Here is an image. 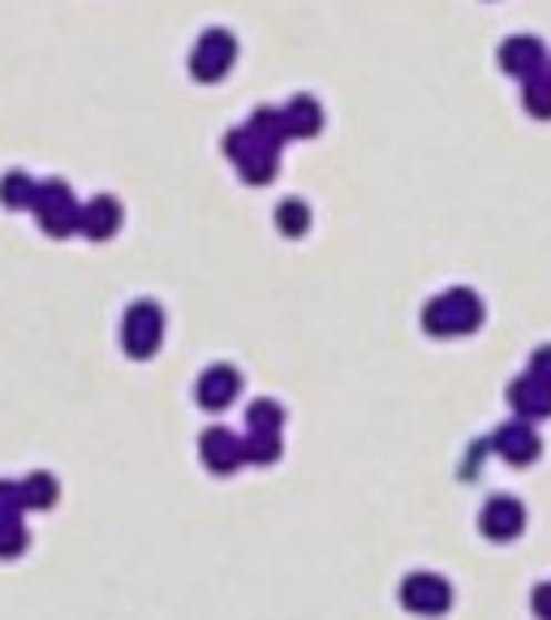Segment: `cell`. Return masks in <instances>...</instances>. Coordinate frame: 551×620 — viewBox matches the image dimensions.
Segmentation results:
<instances>
[{"label":"cell","instance_id":"277c9868","mask_svg":"<svg viewBox=\"0 0 551 620\" xmlns=\"http://www.w3.org/2000/svg\"><path fill=\"white\" fill-rule=\"evenodd\" d=\"M233 61H237V39L228 35V31H221V27H212V31H203V39L194 43L190 73L198 82H221L224 73L233 70Z\"/></svg>","mask_w":551,"mask_h":620},{"label":"cell","instance_id":"6da1fadb","mask_svg":"<svg viewBox=\"0 0 551 620\" xmlns=\"http://www.w3.org/2000/svg\"><path fill=\"white\" fill-rule=\"evenodd\" d=\"M482 297L475 289H443L422 306V328L431 336H466L482 328Z\"/></svg>","mask_w":551,"mask_h":620},{"label":"cell","instance_id":"ba28073f","mask_svg":"<svg viewBox=\"0 0 551 620\" xmlns=\"http://www.w3.org/2000/svg\"><path fill=\"white\" fill-rule=\"evenodd\" d=\"M237 393H242V375H237V366H207L203 375H198V384H194V397L203 409H212V414H221L228 405L237 402Z\"/></svg>","mask_w":551,"mask_h":620},{"label":"cell","instance_id":"ffe728a7","mask_svg":"<svg viewBox=\"0 0 551 620\" xmlns=\"http://www.w3.org/2000/svg\"><path fill=\"white\" fill-rule=\"evenodd\" d=\"M276 228H280L285 237H302V233L310 228V207H306L302 199H285V203L276 207Z\"/></svg>","mask_w":551,"mask_h":620},{"label":"cell","instance_id":"603a6c76","mask_svg":"<svg viewBox=\"0 0 551 620\" xmlns=\"http://www.w3.org/2000/svg\"><path fill=\"white\" fill-rule=\"evenodd\" d=\"M18 517H22V491L18 482L0 478V521H18Z\"/></svg>","mask_w":551,"mask_h":620},{"label":"cell","instance_id":"484cf974","mask_svg":"<svg viewBox=\"0 0 551 620\" xmlns=\"http://www.w3.org/2000/svg\"><path fill=\"white\" fill-rule=\"evenodd\" d=\"M530 375L543 379V384H551V345H543V349L530 354Z\"/></svg>","mask_w":551,"mask_h":620},{"label":"cell","instance_id":"4fadbf2b","mask_svg":"<svg viewBox=\"0 0 551 620\" xmlns=\"http://www.w3.org/2000/svg\"><path fill=\"white\" fill-rule=\"evenodd\" d=\"M280 116H285L289 139H315V134H319V125H324V109H319L310 95H297V100H289V104L280 109Z\"/></svg>","mask_w":551,"mask_h":620},{"label":"cell","instance_id":"7c38bea8","mask_svg":"<svg viewBox=\"0 0 551 620\" xmlns=\"http://www.w3.org/2000/svg\"><path fill=\"white\" fill-rule=\"evenodd\" d=\"M121 228V203L112 194H100L91 203L78 207V233L91 237V242H109L112 233Z\"/></svg>","mask_w":551,"mask_h":620},{"label":"cell","instance_id":"7402d4cb","mask_svg":"<svg viewBox=\"0 0 551 620\" xmlns=\"http://www.w3.org/2000/svg\"><path fill=\"white\" fill-rule=\"evenodd\" d=\"M246 423H251V431H280L285 427V409H280V402H255L251 414H246Z\"/></svg>","mask_w":551,"mask_h":620},{"label":"cell","instance_id":"9a60e30c","mask_svg":"<svg viewBox=\"0 0 551 620\" xmlns=\"http://www.w3.org/2000/svg\"><path fill=\"white\" fill-rule=\"evenodd\" d=\"M276 164H280V151H267V146H251L237 169H242V182L246 185H267L276 177Z\"/></svg>","mask_w":551,"mask_h":620},{"label":"cell","instance_id":"9c48e42d","mask_svg":"<svg viewBox=\"0 0 551 620\" xmlns=\"http://www.w3.org/2000/svg\"><path fill=\"white\" fill-rule=\"evenodd\" d=\"M491 453H500L509 466H534L539 461V453H543V439L534 436V427L530 423H504L496 436H491Z\"/></svg>","mask_w":551,"mask_h":620},{"label":"cell","instance_id":"d4e9b609","mask_svg":"<svg viewBox=\"0 0 551 620\" xmlns=\"http://www.w3.org/2000/svg\"><path fill=\"white\" fill-rule=\"evenodd\" d=\"M530 608L539 620H551V582H539L530 590Z\"/></svg>","mask_w":551,"mask_h":620},{"label":"cell","instance_id":"7a4b0ae2","mask_svg":"<svg viewBox=\"0 0 551 620\" xmlns=\"http://www.w3.org/2000/svg\"><path fill=\"white\" fill-rule=\"evenodd\" d=\"M160 341H164V311H160V302L139 297L121 319V345H125L130 358L143 363V358H155Z\"/></svg>","mask_w":551,"mask_h":620},{"label":"cell","instance_id":"cb8c5ba5","mask_svg":"<svg viewBox=\"0 0 551 620\" xmlns=\"http://www.w3.org/2000/svg\"><path fill=\"white\" fill-rule=\"evenodd\" d=\"M251 146H258V143L251 139V134H246V125H242V130H228V134H224V151H228L233 160H242V155H246Z\"/></svg>","mask_w":551,"mask_h":620},{"label":"cell","instance_id":"2e32d148","mask_svg":"<svg viewBox=\"0 0 551 620\" xmlns=\"http://www.w3.org/2000/svg\"><path fill=\"white\" fill-rule=\"evenodd\" d=\"M18 491H22V509H52V505H57V496H61L57 478L43 475V470L22 478V482H18Z\"/></svg>","mask_w":551,"mask_h":620},{"label":"cell","instance_id":"5bb4252c","mask_svg":"<svg viewBox=\"0 0 551 620\" xmlns=\"http://www.w3.org/2000/svg\"><path fill=\"white\" fill-rule=\"evenodd\" d=\"M246 134L255 139L258 146H267V151H280V146L289 143V130H285V116L276 109H258L251 121H246Z\"/></svg>","mask_w":551,"mask_h":620},{"label":"cell","instance_id":"52a82bcc","mask_svg":"<svg viewBox=\"0 0 551 620\" xmlns=\"http://www.w3.org/2000/svg\"><path fill=\"white\" fill-rule=\"evenodd\" d=\"M198 457L212 475H233L237 466H246V453H242V436H233L228 427H207L198 436Z\"/></svg>","mask_w":551,"mask_h":620},{"label":"cell","instance_id":"3957f363","mask_svg":"<svg viewBox=\"0 0 551 620\" xmlns=\"http://www.w3.org/2000/svg\"><path fill=\"white\" fill-rule=\"evenodd\" d=\"M78 203L74 190L65 182H39L35 185V203H31V212H35L39 228L43 233H52V237H70L78 233Z\"/></svg>","mask_w":551,"mask_h":620},{"label":"cell","instance_id":"44dd1931","mask_svg":"<svg viewBox=\"0 0 551 620\" xmlns=\"http://www.w3.org/2000/svg\"><path fill=\"white\" fill-rule=\"evenodd\" d=\"M27 548H31V530L22 526V517L18 521H0V560H13Z\"/></svg>","mask_w":551,"mask_h":620},{"label":"cell","instance_id":"4316f807","mask_svg":"<svg viewBox=\"0 0 551 620\" xmlns=\"http://www.w3.org/2000/svg\"><path fill=\"white\" fill-rule=\"evenodd\" d=\"M548 73H551V65H548Z\"/></svg>","mask_w":551,"mask_h":620},{"label":"cell","instance_id":"ac0fdd59","mask_svg":"<svg viewBox=\"0 0 551 620\" xmlns=\"http://www.w3.org/2000/svg\"><path fill=\"white\" fill-rule=\"evenodd\" d=\"M521 104H526V112H530V116L551 121V73L548 70L521 82Z\"/></svg>","mask_w":551,"mask_h":620},{"label":"cell","instance_id":"5b68a950","mask_svg":"<svg viewBox=\"0 0 551 620\" xmlns=\"http://www.w3.org/2000/svg\"><path fill=\"white\" fill-rule=\"evenodd\" d=\"M401 603L414 617H443L452 608V586L440 573H409L401 582Z\"/></svg>","mask_w":551,"mask_h":620},{"label":"cell","instance_id":"d6986e66","mask_svg":"<svg viewBox=\"0 0 551 620\" xmlns=\"http://www.w3.org/2000/svg\"><path fill=\"white\" fill-rule=\"evenodd\" d=\"M242 453L255 466H276L280 461V431H251L242 439Z\"/></svg>","mask_w":551,"mask_h":620},{"label":"cell","instance_id":"30bf717a","mask_svg":"<svg viewBox=\"0 0 551 620\" xmlns=\"http://www.w3.org/2000/svg\"><path fill=\"white\" fill-rule=\"evenodd\" d=\"M500 70L513 73V78H534V73L548 70V48L534 35H513L504 48H500Z\"/></svg>","mask_w":551,"mask_h":620},{"label":"cell","instance_id":"8992f818","mask_svg":"<svg viewBox=\"0 0 551 620\" xmlns=\"http://www.w3.org/2000/svg\"><path fill=\"white\" fill-rule=\"evenodd\" d=\"M478 530L491 543H513L517 535L526 530V505L517 496H491L478 512Z\"/></svg>","mask_w":551,"mask_h":620},{"label":"cell","instance_id":"e0dca14e","mask_svg":"<svg viewBox=\"0 0 551 620\" xmlns=\"http://www.w3.org/2000/svg\"><path fill=\"white\" fill-rule=\"evenodd\" d=\"M35 185L39 182H31L27 173H4L0 177V203L4 207H13V212H31V203H35Z\"/></svg>","mask_w":551,"mask_h":620},{"label":"cell","instance_id":"8fae6325","mask_svg":"<svg viewBox=\"0 0 551 620\" xmlns=\"http://www.w3.org/2000/svg\"><path fill=\"white\" fill-rule=\"evenodd\" d=\"M509 405L521 423H539V418H551V384L534 379L530 370L509 384Z\"/></svg>","mask_w":551,"mask_h":620}]
</instances>
